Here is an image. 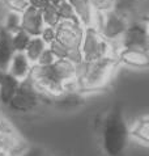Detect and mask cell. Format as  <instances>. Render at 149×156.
<instances>
[{
    "instance_id": "18",
    "label": "cell",
    "mask_w": 149,
    "mask_h": 156,
    "mask_svg": "<svg viewBox=\"0 0 149 156\" xmlns=\"http://www.w3.org/2000/svg\"><path fill=\"white\" fill-rule=\"evenodd\" d=\"M82 102H84V100L78 96L76 92H64L59 97H56V104L63 108H74V106L81 105Z\"/></svg>"
},
{
    "instance_id": "10",
    "label": "cell",
    "mask_w": 149,
    "mask_h": 156,
    "mask_svg": "<svg viewBox=\"0 0 149 156\" xmlns=\"http://www.w3.org/2000/svg\"><path fill=\"white\" fill-rule=\"evenodd\" d=\"M118 62L124 63L131 67L148 68L149 67V53L141 50L123 49L118 55Z\"/></svg>"
},
{
    "instance_id": "14",
    "label": "cell",
    "mask_w": 149,
    "mask_h": 156,
    "mask_svg": "<svg viewBox=\"0 0 149 156\" xmlns=\"http://www.w3.org/2000/svg\"><path fill=\"white\" fill-rule=\"evenodd\" d=\"M30 67L32 66H30V62H29V59L26 58L25 53H15L7 72L9 73V75H12L13 77H16L17 80L21 81L29 75Z\"/></svg>"
},
{
    "instance_id": "22",
    "label": "cell",
    "mask_w": 149,
    "mask_h": 156,
    "mask_svg": "<svg viewBox=\"0 0 149 156\" xmlns=\"http://www.w3.org/2000/svg\"><path fill=\"white\" fill-rule=\"evenodd\" d=\"M58 8V12H59V16H60V20H67V21H72V23L74 24H80V21H78L76 13H74L73 8L71 7V4H69L67 0H64V2H62L59 4Z\"/></svg>"
},
{
    "instance_id": "24",
    "label": "cell",
    "mask_w": 149,
    "mask_h": 156,
    "mask_svg": "<svg viewBox=\"0 0 149 156\" xmlns=\"http://www.w3.org/2000/svg\"><path fill=\"white\" fill-rule=\"evenodd\" d=\"M90 4L94 9L99 12H109L113 9L115 0H90Z\"/></svg>"
},
{
    "instance_id": "13",
    "label": "cell",
    "mask_w": 149,
    "mask_h": 156,
    "mask_svg": "<svg viewBox=\"0 0 149 156\" xmlns=\"http://www.w3.org/2000/svg\"><path fill=\"white\" fill-rule=\"evenodd\" d=\"M73 8L78 21L82 27L90 28L93 25V9L90 0H67Z\"/></svg>"
},
{
    "instance_id": "23",
    "label": "cell",
    "mask_w": 149,
    "mask_h": 156,
    "mask_svg": "<svg viewBox=\"0 0 149 156\" xmlns=\"http://www.w3.org/2000/svg\"><path fill=\"white\" fill-rule=\"evenodd\" d=\"M2 3H4L5 5L9 8L13 12H23L25 11V8L29 5V0H0Z\"/></svg>"
},
{
    "instance_id": "6",
    "label": "cell",
    "mask_w": 149,
    "mask_h": 156,
    "mask_svg": "<svg viewBox=\"0 0 149 156\" xmlns=\"http://www.w3.org/2000/svg\"><path fill=\"white\" fill-rule=\"evenodd\" d=\"M39 97H41V94L36 89L33 81L29 79V76H26L24 80L20 81L19 90L9 101L8 106L11 110L25 113V112L33 110L38 105Z\"/></svg>"
},
{
    "instance_id": "33",
    "label": "cell",
    "mask_w": 149,
    "mask_h": 156,
    "mask_svg": "<svg viewBox=\"0 0 149 156\" xmlns=\"http://www.w3.org/2000/svg\"><path fill=\"white\" fill-rule=\"evenodd\" d=\"M0 121H2V117H0Z\"/></svg>"
},
{
    "instance_id": "19",
    "label": "cell",
    "mask_w": 149,
    "mask_h": 156,
    "mask_svg": "<svg viewBox=\"0 0 149 156\" xmlns=\"http://www.w3.org/2000/svg\"><path fill=\"white\" fill-rule=\"evenodd\" d=\"M30 38L32 37L28 33H25L23 29L15 34H12V45L16 53H25L26 47H28L30 42Z\"/></svg>"
},
{
    "instance_id": "9",
    "label": "cell",
    "mask_w": 149,
    "mask_h": 156,
    "mask_svg": "<svg viewBox=\"0 0 149 156\" xmlns=\"http://www.w3.org/2000/svg\"><path fill=\"white\" fill-rule=\"evenodd\" d=\"M45 28L42 19V11L28 5L21 15V29L30 37H39Z\"/></svg>"
},
{
    "instance_id": "1",
    "label": "cell",
    "mask_w": 149,
    "mask_h": 156,
    "mask_svg": "<svg viewBox=\"0 0 149 156\" xmlns=\"http://www.w3.org/2000/svg\"><path fill=\"white\" fill-rule=\"evenodd\" d=\"M28 76L41 96L56 98L64 93L63 85L74 79V63L68 59H56L46 67L33 64Z\"/></svg>"
},
{
    "instance_id": "5",
    "label": "cell",
    "mask_w": 149,
    "mask_h": 156,
    "mask_svg": "<svg viewBox=\"0 0 149 156\" xmlns=\"http://www.w3.org/2000/svg\"><path fill=\"white\" fill-rule=\"evenodd\" d=\"M109 45L103 37L98 33V30L90 27L84 29V38L81 45V57L82 62L90 63L101 58L107 57Z\"/></svg>"
},
{
    "instance_id": "16",
    "label": "cell",
    "mask_w": 149,
    "mask_h": 156,
    "mask_svg": "<svg viewBox=\"0 0 149 156\" xmlns=\"http://www.w3.org/2000/svg\"><path fill=\"white\" fill-rule=\"evenodd\" d=\"M46 47H47V45L42 41L41 37H32L30 38V42H29L28 47H26V50H25L26 58L29 59L30 63L36 64L38 58L41 57V54L45 51Z\"/></svg>"
},
{
    "instance_id": "21",
    "label": "cell",
    "mask_w": 149,
    "mask_h": 156,
    "mask_svg": "<svg viewBox=\"0 0 149 156\" xmlns=\"http://www.w3.org/2000/svg\"><path fill=\"white\" fill-rule=\"evenodd\" d=\"M133 136H136L137 139L149 143V118H144L135 125V127L131 131Z\"/></svg>"
},
{
    "instance_id": "30",
    "label": "cell",
    "mask_w": 149,
    "mask_h": 156,
    "mask_svg": "<svg viewBox=\"0 0 149 156\" xmlns=\"http://www.w3.org/2000/svg\"><path fill=\"white\" fill-rule=\"evenodd\" d=\"M0 156H11L8 152H5V151H0Z\"/></svg>"
},
{
    "instance_id": "4",
    "label": "cell",
    "mask_w": 149,
    "mask_h": 156,
    "mask_svg": "<svg viewBox=\"0 0 149 156\" xmlns=\"http://www.w3.org/2000/svg\"><path fill=\"white\" fill-rule=\"evenodd\" d=\"M84 38V28L82 25L74 24L72 21L60 20L55 28V41L62 45L68 53V60L77 64L82 62L81 45Z\"/></svg>"
},
{
    "instance_id": "15",
    "label": "cell",
    "mask_w": 149,
    "mask_h": 156,
    "mask_svg": "<svg viewBox=\"0 0 149 156\" xmlns=\"http://www.w3.org/2000/svg\"><path fill=\"white\" fill-rule=\"evenodd\" d=\"M19 85L20 80H17L16 77L5 72V75L0 81V101H2V104H4V105L9 104V101L19 90Z\"/></svg>"
},
{
    "instance_id": "27",
    "label": "cell",
    "mask_w": 149,
    "mask_h": 156,
    "mask_svg": "<svg viewBox=\"0 0 149 156\" xmlns=\"http://www.w3.org/2000/svg\"><path fill=\"white\" fill-rule=\"evenodd\" d=\"M17 156H45L43 155V151L38 147H33V148H29V150H25L23 151L20 155Z\"/></svg>"
},
{
    "instance_id": "12",
    "label": "cell",
    "mask_w": 149,
    "mask_h": 156,
    "mask_svg": "<svg viewBox=\"0 0 149 156\" xmlns=\"http://www.w3.org/2000/svg\"><path fill=\"white\" fill-rule=\"evenodd\" d=\"M0 151H5L11 156H17L25 151V144L16 131L0 133Z\"/></svg>"
},
{
    "instance_id": "7",
    "label": "cell",
    "mask_w": 149,
    "mask_h": 156,
    "mask_svg": "<svg viewBox=\"0 0 149 156\" xmlns=\"http://www.w3.org/2000/svg\"><path fill=\"white\" fill-rule=\"evenodd\" d=\"M123 47L131 50H141L149 53V33L143 24L135 23L130 24L124 32Z\"/></svg>"
},
{
    "instance_id": "25",
    "label": "cell",
    "mask_w": 149,
    "mask_h": 156,
    "mask_svg": "<svg viewBox=\"0 0 149 156\" xmlns=\"http://www.w3.org/2000/svg\"><path fill=\"white\" fill-rule=\"evenodd\" d=\"M55 60H56L55 55L51 53V50L49 49V47H46L45 51H43V53L41 54V57L38 58V60H37V63H36V64H38V66L46 67V66H51V64L54 63Z\"/></svg>"
},
{
    "instance_id": "26",
    "label": "cell",
    "mask_w": 149,
    "mask_h": 156,
    "mask_svg": "<svg viewBox=\"0 0 149 156\" xmlns=\"http://www.w3.org/2000/svg\"><path fill=\"white\" fill-rule=\"evenodd\" d=\"M39 37L42 38V41L45 42L46 45H50V43L55 40V29L50 28V27H45Z\"/></svg>"
},
{
    "instance_id": "20",
    "label": "cell",
    "mask_w": 149,
    "mask_h": 156,
    "mask_svg": "<svg viewBox=\"0 0 149 156\" xmlns=\"http://www.w3.org/2000/svg\"><path fill=\"white\" fill-rule=\"evenodd\" d=\"M3 28L11 34H15L19 30H21V15L19 12L11 11L5 17V24Z\"/></svg>"
},
{
    "instance_id": "29",
    "label": "cell",
    "mask_w": 149,
    "mask_h": 156,
    "mask_svg": "<svg viewBox=\"0 0 149 156\" xmlns=\"http://www.w3.org/2000/svg\"><path fill=\"white\" fill-rule=\"evenodd\" d=\"M62 2H64V0H47V3L52 4V5H55V7H59V4Z\"/></svg>"
},
{
    "instance_id": "28",
    "label": "cell",
    "mask_w": 149,
    "mask_h": 156,
    "mask_svg": "<svg viewBox=\"0 0 149 156\" xmlns=\"http://www.w3.org/2000/svg\"><path fill=\"white\" fill-rule=\"evenodd\" d=\"M29 5L42 11L47 5V0H29Z\"/></svg>"
},
{
    "instance_id": "17",
    "label": "cell",
    "mask_w": 149,
    "mask_h": 156,
    "mask_svg": "<svg viewBox=\"0 0 149 156\" xmlns=\"http://www.w3.org/2000/svg\"><path fill=\"white\" fill-rule=\"evenodd\" d=\"M42 19H43V23H45L46 27L55 29L58 27V24L60 23V16H59L58 8L50 3H47V5L42 9Z\"/></svg>"
},
{
    "instance_id": "3",
    "label": "cell",
    "mask_w": 149,
    "mask_h": 156,
    "mask_svg": "<svg viewBox=\"0 0 149 156\" xmlns=\"http://www.w3.org/2000/svg\"><path fill=\"white\" fill-rule=\"evenodd\" d=\"M86 63V62H85ZM118 60L113 57H105L94 62L86 63L85 72L76 80L78 89L82 90H101L109 84L113 71Z\"/></svg>"
},
{
    "instance_id": "31",
    "label": "cell",
    "mask_w": 149,
    "mask_h": 156,
    "mask_svg": "<svg viewBox=\"0 0 149 156\" xmlns=\"http://www.w3.org/2000/svg\"><path fill=\"white\" fill-rule=\"evenodd\" d=\"M4 75H5V72L0 71V81H2V79H3V77H4Z\"/></svg>"
},
{
    "instance_id": "2",
    "label": "cell",
    "mask_w": 149,
    "mask_h": 156,
    "mask_svg": "<svg viewBox=\"0 0 149 156\" xmlns=\"http://www.w3.org/2000/svg\"><path fill=\"white\" fill-rule=\"evenodd\" d=\"M130 131L120 105H115L103 122V150L109 156H119L128 143Z\"/></svg>"
},
{
    "instance_id": "8",
    "label": "cell",
    "mask_w": 149,
    "mask_h": 156,
    "mask_svg": "<svg viewBox=\"0 0 149 156\" xmlns=\"http://www.w3.org/2000/svg\"><path fill=\"white\" fill-rule=\"evenodd\" d=\"M130 21L124 16L116 13L115 11L105 12V19L101 25V36L107 38V40H114L118 36L123 34L126 29L128 28Z\"/></svg>"
},
{
    "instance_id": "32",
    "label": "cell",
    "mask_w": 149,
    "mask_h": 156,
    "mask_svg": "<svg viewBox=\"0 0 149 156\" xmlns=\"http://www.w3.org/2000/svg\"><path fill=\"white\" fill-rule=\"evenodd\" d=\"M147 21H148V23H149V19H148V20H147Z\"/></svg>"
},
{
    "instance_id": "11",
    "label": "cell",
    "mask_w": 149,
    "mask_h": 156,
    "mask_svg": "<svg viewBox=\"0 0 149 156\" xmlns=\"http://www.w3.org/2000/svg\"><path fill=\"white\" fill-rule=\"evenodd\" d=\"M15 53L16 51L12 45V34L8 33L4 28H0V71H8Z\"/></svg>"
}]
</instances>
